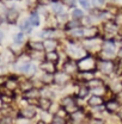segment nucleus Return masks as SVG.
Segmentation results:
<instances>
[{
	"label": "nucleus",
	"mask_w": 122,
	"mask_h": 124,
	"mask_svg": "<svg viewBox=\"0 0 122 124\" xmlns=\"http://www.w3.org/2000/svg\"><path fill=\"white\" fill-rule=\"evenodd\" d=\"M72 15H73V18H74V19H80V18H83V12H81L80 10H74Z\"/></svg>",
	"instance_id": "9d476101"
},
{
	"label": "nucleus",
	"mask_w": 122,
	"mask_h": 124,
	"mask_svg": "<svg viewBox=\"0 0 122 124\" xmlns=\"http://www.w3.org/2000/svg\"><path fill=\"white\" fill-rule=\"evenodd\" d=\"M18 18H19V13H18L16 10H10V11H9V13H7V19H9V22H10L11 24L17 23Z\"/></svg>",
	"instance_id": "f257e3e1"
},
{
	"label": "nucleus",
	"mask_w": 122,
	"mask_h": 124,
	"mask_svg": "<svg viewBox=\"0 0 122 124\" xmlns=\"http://www.w3.org/2000/svg\"><path fill=\"white\" fill-rule=\"evenodd\" d=\"M38 106L42 108V110H48V108L50 106V101H49L48 99H40Z\"/></svg>",
	"instance_id": "7ed1b4c3"
},
{
	"label": "nucleus",
	"mask_w": 122,
	"mask_h": 124,
	"mask_svg": "<svg viewBox=\"0 0 122 124\" xmlns=\"http://www.w3.org/2000/svg\"><path fill=\"white\" fill-rule=\"evenodd\" d=\"M58 59H59V56H58V54L55 53V51H52V53H48L47 54V60L49 62H54L58 61Z\"/></svg>",
	"instance_id": "20e7f679"
},
{
	"label": "nucleus",
	"mask_w": 122,
	"mask_h": 124,
	"mask_svg": "<svg viewBox=\"0 0 122 124\" xmlns=\"http://www.w3.org/2000/svg\"><path fill=\"white\" fill-rule=\"evenodd\" d=\"M42 68L43 69H46L47 72L49 70V73H53L54 72V69H55V67H54V64H53V62H46V63H43L42 64Z\"/></svg>",
	"instance_id": "423d86ee"
},
{
	"label": "nucleus",
	"mask_w": 122,
	"mask_h": 124,
	"mask_svg": "<svg viewBox=\"0 0 122 124\" xmlns=\"http://www.w3.org/2000/svg\"><path fill=\"white\" fill-rule=\"evenodd\" d=\"M53 123H65V121H62L61 117H55L54 121H53Z\"/></svg>",
	"instance_id": "f3484780"
},
{
	"label": "nucleus",
	"mask_w": 122,
	"mask_h": 124,
	"mask_svg": "<svg viewBox=\"0 0 122 124\" xmlns=\"http://www.w3.org/2000/svg\"><path fill=\"white\" fill-rule=\"evenodd\" d=\"M30 48H32V49H36V50H42L43 48H44V46L41 43V42H30Z\"/></svg>",
	"instance_id": "6e6552de"
},
{
	"label": "nucleus",
	"mask_w": 122,
	"mask_h": 124,
	"mask_svg": "<svg viewBox=\"0 0 122 124\" xmlns=\"http://www.w3.org/2000/svg\"><path fill=\"white\" fill-rule=\"evenodd\" d=\"M79 24H78V22H70L67 25H66V28L67 29H73V28H77Z\"/></svg>",
	"instance_id": "4468645a"
},
{
	"label": "nucleus",
	"mask_w": 122,
	"mask_h": 124,
	"mask_svg": "<svg viewBox=\"0 0 122 124\" xmlns=\"http://www.w3.org/2000/svg\"><path fill=\"white\" fill-rule=\"evenodd\" d=\"M0 23H1V17H0Z\"/></svg>",
	"instance_id": "6ab92c4d"
},
{
	"label": "nucleus",
	"mask_w": 122,
	"mask_h": 124,
	"mask_svg": "<svg viewBox=\"0 0 122 124\" xmlns=\"http://www.w3.org/2000/svg\"><path fill=\"white\" fill-rule=\"evenodd\" d=\"M53 10H54V12H56V13H61V12H62V6H61L60 4H54V5H53Z\"/></svg>",
	"instance_id": "f8f14e48"
},
{
	"label": "nucleus",
	"mask_w": 122,
	"mask_h": 124,
	"mask_svg": "<svg viewBox=\"0 0 122 124\" xmlns=\"http://www.w3.org/2000/svg\"><path fill=\"white\" fill-rule=\"evenodd\" d=\"M2 38H4V33H2V32H1V31H0V41H1V39H2Z\"/></svg>",
	"instance_id": "a211bd4d"
},
{
	"label": "nucleus",
	"mask_w": 122,
	"mask_h": 124,
	"mask_svg": "<svg viewBox=\"0 0 122 124\" xmlns=\"http://www.w3.org/2000/svg\"><path fill=\"white\" fill-rule=\"evenodd\" d=\"M26 92V97H29V98H38V95H40V92L37 91V90H28V91H25Z\"/></svg>",
	"instance_id": "0eeeda50"
},
{
	"label": "nucleus",
	"mask_w": 122,
	"mask_h": 124,
	"mask_svg": "<svg viewBox=\"0 0 122 124\" xmlns=\"http://www.w3.org/2000/svg\"><path fill=\"white\" fill-rule=\"evenodd\" d=\"M36 115V111L35 110H31V111H28V110H22V112H20V116H23V117H25V118H31V117H34Z\"/></svg>",
	"instance_id": "39448f33"
},
{
	"label": "nucleus",
	"mask_w": 122,
	"mask_h": 124,
	"mask_svg": "<svg viewBox=\"0 0 122 124\" xmlns=\"http://www.w3.org/2000/svg\"><path fill=\"white\" fill-rule=\"evenodd\" d=\"M29 23L31 25H38L40 24V18L37 13H31V16L29 17Z\"/></svg>",
	"instance_id": "f03ea898"
},
{
	"label": "nucleus",
	"mask_w": 122,
	"mask_h": 124,
	"mask_svg": "<svg viewBox=\"0 0 122 124\" xmlns=\"http://www.w3.org/2000/svg\"><path fill=\"white\" fill-rule=\"evenodd\" d=\"M102 103V100H101V98L99 97H92L91 99H90V101H89V104L90 105H98V104H101Z\"/></svg>",
	"instance_id": "1a4fd4ad"
},
{
	"label": "nucleus",
	"mask_w": 122,
	"mask_h": 124,
	"mask_svg": "<svg viewBox=\"0 0 122 124\" xmlns=\"http://www.w3.org/2000/svg\"><path fill=\"white\" fill-rule=\"evenodd\" d=\"M80 91H81V92L79 93V97H80V98H84V97L87 94V90H85V88H83V90H80Z\"/></svg>",
	"instance_id": "2eb2a0df"
},
{
	"label": "nucleus",
	"mask_w": 122,
	"mask_h": 124,
	"mask_svg": "<svg viewBox=\"0 0 122 124\" xmlns=\"http://www.w3.org/2000/svg\"><path fill=\"white\" fill-rule=\"evenodd\" d=\"M79 2L81 4V6H83L84 8L90 10V4H89V1H86V0H79Z\"/></svg>",
	"instance_id": "ddd939ff"
},
{
	"label": "nucleus",
	"mask_w": 122,
	"mask_h": 124,
	"mask_svg": "<svg viewBox=\"0 0 122 124\" xmlns=\"http://www.w3.org/2000/svg\"><path fill=\"white\" fill-rule=\"evenodd\" d=\"M23 42V33H17L15 37V43L17 44H20Z\"/></svg>",
	"instance_id": "9b49d317"
},
{
	"label": "nucleus",
	"mask_w": 122,
	"mask_h": 124,
	"mask_svg": "<svg viewBox=\"0 0 122 124\" xmlns=\"http://www.w3.org/2000/svg\"><path fill=\"white\" fill-rule=\"evenodd\" d=\"M83 32H84L83 30H74L73 31V36H78V37L79 36H83Z\"/></svg>",
	"instance_id": "dca6fc26"
}]
</instances>
